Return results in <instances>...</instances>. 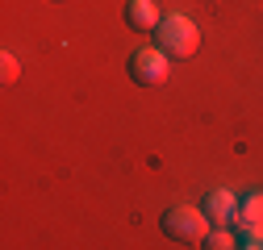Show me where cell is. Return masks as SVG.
Wrapping results in <instances>:
<instances>
[{"mask_svg": "<svg viewBox=\"0 0 263 250\" xmlns=\"http://www.w3.org/2000/svg\"><path fill=\"white\" fill-rule=\"evenodd\" d=\"M155 38H159V50L167 58H192L196 46H201V29L184 13H163L155 25Z\"/></svg>", "mask_w": 263, "mask_h": 250, "instance_id": "1", "label": "cell"}, {"mask_svg": "<svg viewBox=\"0 0 263 250\" xmlns=\"http://www.w3.org/2000/svg\"><path fill=\"white\" fill-rule=\"evenodd\" d=\"M0 71H5V75H0V79H5V84H13V79L21 75V62H17L13 54H0Z\"/></svg>", "mask_w": 263, "mask_h": 250, "instance_id": "8", "label": "cell"}, {"mask_svg": "<svg viewBox=\"0 0 263 250\" xmlns=\"http://www.w3.org/2000/svg\"><path fill=\"white\" fill-rule=\"evenodd\" d=\"M129 79L138 88H163L167 84V54L159 46H138L129 54Z\"/></svg>", "mask_w": 263, "mask_h": 250, "instance_id": "3", "label": "cell"}, {"mask_svg": "<svg viewBox=\"0 0 263 250\" xmlns=\"http://www.w3.org/2000/svg\"><path fill=\"white\" fill-rule=\"evenodd\" d=\"M238 225L242 230H263V192H247L238 200Z\"/></svg>", "mask_w": 263, "mask_h": 250, "instance_id": "6", "label": "cell"}, {"mask_svg": "<svg viewBox=\"0 0 263 250\" xmlns=\"http://www.w3.org/2000/svg\"><path fill=\"white\" fill-rule=\"evenodd\" d=\"M125 25H129V29H138V34H151V29L159 25V9H155V0H129V5H125Z\"/></svg>", "mask_w": 263, "mask_h": 250, "instance_id": "5", "label": "cell"}, {"mask_svg": "<svg viewBox=\"0 0 263 250\" xmlns=\"http://www.w3.org/2000/svg\"><path fill=\"white\" fill-rule=\"evenodd\" d=\"M201 246H205V250H230V246H238V242H234V234H230L226 225H217L213 234H205V242H201Z\"/></svg>", "mask_w": 263, "mask_h": 250, "instance_id": "7", "label": "cell"}, {"mask_svg": "<svg viewBox=\"0 0 263 250\" xmlns=\"http://www.w3.org/2000/svg\"><path fill=\"white\" fill-rule=\"evenodd\" d=\"M159 225H163V234H167V242L201 246L205 234H209V217H205V209H188V204H180V209H167V213H163Z\"/></svg>", "mask_w": 263, "mask_h": 250, "instance_id": "2", "label": "cell"}, {"mask_svg": "<svg viewBox=\"0 0 263 250\" xmlns=\"http://www.w3.org/2000/svg\"><path fill=\"white\" fill-rule=\"evenodd\" d=\"M238 246H247V250H263V230H242V242Z\"/></svg>", "mask_w": 263, "mask_h": 250, "instance_id": "9", "label": "cell"}, {"mask_svg": "<svg viewBox=\"0 0 263 250\" xmlns=\"http://www.w3.org/2000/svg\"><path fill=\"white\" fill-rule=\"evenodd\" d=\"M201 209H205V217H209V225H230V221H238V196L226 192V187L209 192Z\"/></svg>", "mask_w": 263, "mask_h": 250, "instance_id": "4", "label": "cell"}]
</instances>
